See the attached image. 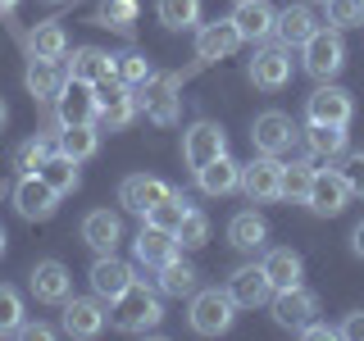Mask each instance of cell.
Listing matches in <instances>:
<instances>
[{"instance_id":"8992f818","label":"cell","mask_w":364,"mask_h":341,"mask_svg":"<svg viewBox=\"0 0 364 341\" xmlns=\"http://www.w3.org/2000/svg\"><path fill=\"white\" fill-rule=\"evenodd\" d=\"M60 191L50 187L41 173H23L18 178V187H14V210H18V219H28V223H46V219H55V210H60Z\"/></svg>"},{"instance_id":"4dcf8cb0","label":"cell","mask_w":364,"mask_h":341,"mask_svg":"<svg viewBox=\"0 0 364 341\" xmlns=\"http://www.w3.org/2000/svg\"><path fill=\"white\" fill-rule=\"evenodd\" d=\"M196 278H200V273L191 269L187 259H178V255H173L164 269H159V291H164V296H173V301H182V296L191 301V296L200 291V287H196Z\"/></svg>"},{"instance_id":"277c9868","label":"cell","mask_w":364,"mask_h":341,"mask_svg":"<svg viewBox=\"0 0 364 341\" xmlns=\"http://www.w3.org/2000/svg\"><path fill=\"white\" fill-rule=\"evenodd\" d=\"M182 77L178 73H151L141 87H136V100H141V109L151 114V123L159 128H168V123H178L182 114Z\"/></svg>"},{"instance_id":"ac0fdd59","label":"cell","mask_w":364,"mask_h":341,"mask_svg":"<svg viewBox=\"0 0 364 341\" xmlns=\"http://www.w3.org/2000/svg\"><path fill=\"white\" fill-rule=\"evenodd\" d=\"M173 196V187H168L164 178H151V173H132V178H123V187H119V205L128 214H141L146 219V210H155L159 200H168Z\"/></svg>"},{"instance_id":"8d00e7d4","label":"cell","mask_w":364,"mask_h":341,"mask_svg":"<svg viewBox=\"0 0 364 341\" xmlns=\"http://www.w3.org/2000/svg\"><path fill=\"white\" fill-rule=\"evenodd\" d=\"M187 210H191L187 196H178V191H173V196L159 200L155 210H146V227H159V232H178L182 219H187Z\"/></svg>"},{"instance_id":"4316f807","label":"cell","mask_w":364,"mask_h":341,"mask_svg":"<svg viewBox=\"0 0 364 341\" xmlns=\"http://www.w3.org/2000/svg\"><path fill=\"white\" fill-rule=\"evenodd\" d=\"M314 14H310V5H287V9H278V23H273V37H278L282 45H305L314 37Z\"/></svg>"},{"instance_id":"836d02e7","label":"cell","mask_w":364,"mask_h":341,"mask_svg":"<svg viewBox=\"0 0 364 341\" xmlns=\"http://www.w3.org/2000/svg\"><path fill=\"white\" fill-rule=\"evenodd\" d=\"M155 18L168 32H191L200 28V0H155Z\"/></svg>"},{"instance_id":"d590c367","label":"cell","mask_w":364,"mask_h":341,"mask_svg":"<svg viewBox=\"0 0 364 341\" xmlns=\"http://www.w3.org/2000/svg\"><path fill=\"white\" fill-rule=\"evenodd\" d=\"M28 50L41 55V60H64L68 55V37L60 23H37V28L28 32Z\"/></svg>"},{"instance_id":"ffe728a7","label":"cell","mask_w":364,"mask_h":341,"mask_svg":"<svg viewBox=\"0 0 364 341\" xmlns=\"http://www.w3.org/2000/svg\"><path fill=\"white\" fill-rule=\"evenodd\" d=\"M91 291L100 296V301H119L123 291L132 287V278H136V269L132 264H123V259H114V255H96V264H91Z\"/></svg>"},{"instance_id":"7dc6e473","label":"cell","mask_w":364,"mask_h":341,"mask_svg":"<svg viewBox=\"0 0 364 341\" xmlns=\"http://www.w3.org/2000/svg\"><path fill=\"white\" fill-rule=\"evenodd\" d=\"M301 337H314V341H333V337H337V328H328V323H318V318H310V323L301 328Z\"/></svg>"},{"instance_id":"d6a6232c","label":"cell","mask_w":364,"mask_h":341,"mask_svg":"<svg viewBox=\"0 0 364 341\" xmlns=\"http://www.w3.org/2000/svg\"><path fill=\"white\" fill-rule=\"evenodd\" d=\"M305 151H310V159H337V155H346V128L310 123V132H305Z\"/></svg>"},{"instance_id":"bcb514c9","label":"cell","mask_w":364,"mask_h":341,"mask_svg":"<svg viewBox=\"0 0 364 341\" xmlns=\"http://www.w3.org/2000/svg\"><path fill=\"white\" fill-rule=\"evenodd\" d=\"M341 337H350V341H364V310L346 314V323H341Z\"/></svg>"},{"instance_id":"6da1fadb","label":"cell","mask_w":364,"mask_h":341,"mask_svg":"<svg viewBox=\"0 0 364 341\" xmlns=\"http://www.w3.org/2000/svg\"><path fill=\"white\" fill-rule=\"evenodd\" d=\"M109 318L119 332H155L159 318H164V305H159V296L141 278H132V287L119 301H109Z\"/></svg>"},{"instance_id":"1f68e13d","label":"cell","mask_w":364,"mask_h":341,"mask_svg":"<svg viewBox=\"0 0 364 341\" xmlns=\"http://www.w3.org/2000/svg\"><path fill=\"white\" fill-rule=\"evenodd\" d=\"M37 173L50 182L55 191H60V196H73L77 191V182H82V173H77V159H68L64 151H50L46 155V164L37 168Z\"/></svg>"},{"instance_id":"9a60e30c","label":"cell","mask_w":364,"mask_h":341,"mask_svg":"<svg viewBox=\"0 0 364 341\" xmlns=\"http://www.w3.org/2000/svg\"><path fill=\"white\" fill-rule=\"evenodd\" d=\"M242 45V32H237L232 18H214V23H200L196 28V60L200 64H219Z\"/></svg>"},{"instance_id":"b9f144b4","label":"cell","mask_w":364,"mask_h":341,"mask_svg":"<svg viewBox=\"0 0 364 341\" xmlns=\"http://www.w3.org/2000/svg\"><path fill=\"white\" fill-rule=\"evenodd\" d=\"M328 28H364V0H328Z\"/></svg>"},{"instance_id":"60d3db41","label":"cell","mask_w":364,"mask_h":341,"mask_svg":"<svg viewBox=\"0 0 364 341\" xmlns=\"http://www.w3.org/2000/svg\"><path fill=\"white\" fill-rule=\"evenodd\" d=\"M96 23H100V28H114V32H128L136 23V0H105L100 14H96Z\"/></svg>"},{"instance_id":"8fae6325","label":"cell","mask_w":364,"mask_h":341,"mask_svg":"<svg viewBox=\"0 0 364 341\" xmlns=\"http://www.w3.org/2000/svg\"><path fill=\"white\" fill-rule=\"evenodd\" d=\"M246 77L255 82L259 91H282L291 82V50L287 45H259L255 50V60L246 64Z\"/></svg>"},{"instance_id":"3957f363","label":"cell","mask_w":364,"mask_h":341,"mask_svg":"<svg viewBox=\"0 0 364 341\" xmlns=\"http://www.w3.org/2000/svg\"><path fill=\"white\" fill-rule=\"evenodd\" d=\"M187 323H191V332H196V337H219V332H228V328L237 323L232 296L219 291V287L196 291V296H191V310H187Z\"/></svg>"},{"instance_id":"603a6c76","label":"cell","mask_w":364,"mask_h":341,"mask_svg":"<svg viewBox=\"0 0 364 341\" xmlns=\"http://www.w3.org/2000/svg\"><path fill=\"white\" fill-rule=\"evenodd\" d=\"M178 255V242H173V232H159V227H141V232L132 237V259L141 269H164L168 259Z\"/></svg>"},{"instance_id":"ee69618b","label":"cell","mask_w":364,"mask_h":341,"mask_svg":"<svg viewBox=\"0 0 364 341\" xmlns=\"http://www.w3.org/2000/svg\"><path fill=\"white\" fill-rule=\"evenodd\" d=\"M341 178H346L350 196H364V151H360V155H346V164H341Z\"/></svg>"},{"instance_id":"5bb4252c","label":"cell","mask_w":364,"mask_h":341,"mask_svg":"<svg viewBox=\"0 0 364 341\" xmlns=\"http://www.w3.org/2000/svg\"><path fill=\"white\" fill-rule=\"evenodd\" d=\"M242 191L255 205H269V200H282V159L278 155H259L242 164Z\"/></svg>"},{"instance_id":"cb8c5ba5","label":"cell","mask_w":364,"mask_h":341,"mask_svg":"<svg viewBox=\"0 0 364 341\" xmlns=\"http://www.w3.org/2000/svg\"><path fill=\"white\" fill-rule=\"evenodd\" d=\"M82 242L96 250V255H114V246L123 242V223L114 210H91L82 219Z\"/></svg>"},{"instance_id":"7c38bea8","label":"cell","mask_w":364,"mask_h":341,"mask_svg":"<svg viewBox=\"0 0 364 341\" xmlns=\"http://www.w3.org/2000/svg\"><path fill=\"white\" fill-rule=\"evenodd\" d=\"M223 291L232 296L237 310H259V305L273 301V282H269L264 264H242V269H232V273H228V287H223Z\"/></svg>"},{"instance_id":"f35d334b","label":"cell","mask_w":364,"mask_h":341,"mask_svg":"<svg viewBox=\"0 0 364 341\" xmlns=\"http://www.w3.org/2000/svg\"><path fill=\"white\" fill-rule=\"evenodd\" d=\"M173 242L182 250H200L205 242H210V219H205L200 210H187V219H182V227L173 232Z\"/></svg>"},{"instance_id":"f907efd6","label":"cell","mask_w":364,"mask_h":341,"mask_svg":"<svg viewBox=\"0 0 364 341\" xmlns=\"http://www.w3.org/2000/svg\"><path fill=\"white\" fill-rule=\"evenodd\" d=\"M5 123H9V105H5V96H0V132H5Z\"/></svg>"},{"instance_id":"ab89813d","label":"cell","mask_w":364,"mask_h":341,"mask_svg":"<svg viewBox=\"0 0 364 341\" xmlns=\"http://www.w3.org/2000/svg\"><path fill=\"white\" fill-rule=\"evenodd\" d=\"M151 73H155V68H151V60H146V55H136V50H128V55H114V77H119V82L141 87Z\"/></svg>"},{"instance_id":"52a82bcc","label":"cell","mask_w":364,"mask_h":341,"mask_svg":"<svg viewBox=\"0 0 364 341\" xmlns=\"http://www.w3.org/2000/svg\"><path fill=\"white\" fill-rule=\"evenodd\" d=\"M219 155H228V132L214 119H196L187 132H182V159H187L191 173L205 168L210 159H219Z\"/></svg>"},{"instance_id":"e575fe53","label":"cell","mask_w":364,"mask_h":341,"mask_svg":"<svg viewBox=\"0 0 364 341\" xmlns=\"http://www.w3.org/2000/svg\"><path fill=\"white\" fill-rule=\"evenodd\" d=\"M50 151H60V132H37V136H28V141L14 151V168H18V173H37Z\"/></svg>"},{"instance_id":"f546056e","label":"cell","mask_w":364,"mask_h":341,"mask_svg":"<svg viewBox=\"0 0 364 341\" xmlns=\"http://www.w3.org/2000/svg\"><path fill=\"white\" fill-rule=\"evenodd\" d=\"M264 237H269V223L259 219L255 210H242V214L228 219V242H232L237 250H259V246H264Z\"/></svg>"},{"instance_id":"7402d4cb","label":"cell","mask_w":364,"mask_h":341,"mask_svg":"<svg viewBox=\"0 0 364 341\" xmlns=\"http://www.w3.org/2000/svg\"><path fill=\"white\" fill-rule=\"evenodd\" d=\"M64 77H68V68L60 60H41V55H32V60H28V73H23V87H28V96L37 100V105H46V100L60 96Z\"/></svg>"},{"instance_id":"7a4b0ae2","label":"cell","mask_w":364,"mask_h":341,"mask_svg":"<svg viewBox=\"0 0 364 341\" xmlns=\"http://www.w3.org/2000/svg\"><path fill=\"white\" fill-rule=\"evenodd\" d=\"M301 68L314 82H333L341 68H346V41H341V32L337 28H314V37L301 45Z\"/></svg>"},{"instance_id":"4fadbf2b","label":"cell","mask_w":364,"mask_h":341,"mask_svg":"<svg viewBox=\"0 0 364 341\" xmlns=\"http://www.w3.org/2000/svg\"><path fill=\"white\" fill-rule=\"evenodd\" d=\"M305 205H310V214H318V219H333V214L346 210L350 187H346V178H341V168H314V182H310Z\"/></svg>"},{"instance_id":"484cf974","label":"cell","mask_w":364,"mask_h":341,"mask_svg":"<svg viewBox=\"0 0 364 341\" xmlns=\"http://www.w3.org/2000/svg\"><path fill=\"white\" fill-rule=\"evenodd\" d=\"M264 273H269L273 291H287V287H301V278H305V259L296 255L291 246H273L269 255H264Z\"/></svg>"},{"instance_id":"ba28073f","label":"cell","mask_w":364,"mask_h":341,"mask_svg":"<svg viewBox=\"0 0 364 341\" xmlns=\"http://www.w3.org/2000/svg\"><path fill=\"white\" fill-rule=\"evenodd\" d=\"M305 119L310 123H333V128H350L355 100H350V91H341L337 82H318L310 91V100H305Z\"/></svg>"},{"instance_id":"f6af8a7d","label":"cell","mask_w":364,"mask_h":341,"mask_svg":"<svg viewBox=\"0 0 364 341\" xmlns=\"http://www.w3.org/2000/svg\"><path fill=\"white\" fill-rule=\"evenodd\" d=\"M18 337H28V341H50V337H55V328H50V323H41V318H37V323H28V318H23V323H18Z\"/></svg>"},{"instance_id":"44dd1931","label":"cell","mask_w":364,"mask_h":341,"mask_svg":"<svg viewBox=\"0 0 364 341\" xmlns=\"http://www.w3.org/2000/svg\"><path fill=\"white\" fill-rule=\"evenodd\" d=\"M28 287H32V296H37L41 305H64L68 296H73V278H68V269L60 259H41V264L32 269Z\"/></svg>"},{"instance_id":"83f0119b","label":"cell","mask_w":364,"mask_h":341,"mask_svg":"<svg viewBox=\"0 0 364 341\" xmlns=\"http://www.w3.org/2000/svg\"><path fill=\"white\" fill-rule=\"evenodd\" d=\"M68 77H82V82H105V77H114V55L100 50V45H77L73 60H68Z\"/></svg>"},{"instance_id":"d4e9b609","label":"cell","mask_w":364,"mask_h":341,"mask_svg":"<svg viewBox=\"0 0 364 341\" xmlns=\"http://www.w3.org/2000/svg\"><path fill=\"white\" fill-rule=\"evenodd\" d=\"M196 182H200L205 196H232V191L242 187V164L228 159V155H219V159H210L205 168H196Z\"/></svg>"},{"instance_id":"e0dca14e","label":"cell","mask_w":364,"mask_h":341,"mask_svg":"<svg viewBox=\"0 0 364 341\" xmlns=\"http://www.w3.org/2000/svg\"><path fill=\"white\" fill-rule=\"evenodd\" d=\"M105 328V301L100 296H68L64 301V332L87 341V337H100Z\"/></svg>"},{"instance_id":"9c48e42d","label":"cell","mask_w":364,"mask_h":341,"mask_svg":"<svg viewBox=\"0 0 364 341\" xmlns=\"http://www.w3.org/2000/svg\"><path fill=\"white\" fill-rule=\"evenodd\" d=\"M55 119L64 123H96L100 119V100H96V87L82 82V77H64L60 96H55Z\"/></svg>"},{"instance_id":"5b68a950","label":"cell","mask_w":364,"mask_h":341,"mask_svg":"<svg viewBox=\"0 0 364 341\" xmlns=\"http://www.w3.org/2000/svg\"><path fill=\"white\" fill-rule=\"evenodd\" d=\"M96 100H100V128H105V132H123V128L136 119V114H141L136 87L119 82V77H105V82H96Z\"/></svg>"},{"instance_id":"2e32d148","label":"cell","mask_w":364,"mask_h":341,"mask_svg":"<svg viewBox=\"0 0 364 341\" xmlns=\"http://www.w3.org/2000/svg\"><path fill=\"white\" fill-rule=\"evenodd\" d=\"M273 323L278 328H287V332H301L305 323L318 314V301H314V291H305V287H287V291H273Z\"/></svg>"},{"instance_id":"30bf717a","label":"cell","mask_w":364,"mask_h":341,"mask_svg":"<svg viewBox=\"0 0 364 341\" xmlns=\"http://www.w3.org/2000/svg\"><path fill=\"white\" fill-rule=\"evenodd\" d=\"M291 141H296V123H291V114H282V109H264V114H255V123H250V146H255L259 155H287V151H291Z\"/></svg>"},{"instance_id":"7bdbcfd3","label":"cell","mask_w":364,"mask_h":341,"mask_svg":"<svg viewBox=\"0 0 364 341\" xmlns=\"http://www.w3.org/2000/svg\"><path fill=\"white\" fill-rule=\"evenodd\" d=\"M23 323V296L14 287H0V337H14Z\"/></svg>"},{"instance_id":"c3c4849f","label":"cell","mask_w":364,"mask_h":341,"mask_svg":"<svg viewBox=\"0 0 364 341\" xmlns=\"http://www.w3.org/2000/svg\"><path fill=\"white\" fill-rule=\"evenodd\" d=\"M350 250L364 259V223H355V232H350Z\"/></svg>"},{"instance_id":"816d5d0a","label":"cell","mask_w":364,"mask_h":341,"mask_svg":"<svg viewBox=\"0 0 364 341\" xmlns=\"http://www.w3.org/2000/svg\"><path fill=\"white\" fill-rule=\"evenodd\" d=\"M5 246H9V237H5V227H0V255H5Z\"/></svg>"},{"instance_id":"f5cc1de1","label":"cell","mask_w":364,"mask_h":341,"mask_svg":"<svg viewBox=\"0 0 364 341\" xmlns=\"http://www.w3.org/2000/svg\"><path fill=\"white\" fill-rule=\"evenodd\" d=\"M323 5H328V0H323Z\"/></svg>"},{"instance_id":"d6986e66","label":"cell","mask_w":364,"mask_h":341,"mask_svg":"<svg viewBox=\"0 0 364 341\" xmlns=\"http://www.w3.org/2000/svg\"><path fill=\"white\" fill-rule=\"evenodd\" d=\"M228 18L237 23L242 41L259 45V41H269V37H273V23H278V9H273L269 0H237V5H232V14H228Z\"/></svg>"},{"instance_id":"681fc988","label":"cell","mask_w":364,"mask_h":341,"mask_svg":"<svg viewBox=\"0 0 364 341\" xmlns=\"http://www.w3.org/2000/svg\"><path fill=\"white\" fill-rule=\"evenodd\" d=\"M14 9H18V0H0V14H5V18L14 14Z\"/></svg>"},{"instance_id":"74e56055","label":"cell","mask_w":364,"mask_h":341,"mask_svg":"<svg viewBox=\"0 0 364 341\" xmlns=\"http://www.w3.org/2000/svg\"><path fill=\"white\" fill-rule=\"evenodd\" d=\"M310 182H314V164H310V159H291V164H282V200H301L305 205Z\"/></svg>"},{"instance_id":"f1b7e54d","label":"cell","mask_w":364,"mask_h":341,"mask_svg":"<svg viewBox=\"0 0 364 341\" xmlns=\"http://www.w3.org/2000/svg\"><path fill=\"white\" fill-rule=\"evenodd\" d=\"M60 151L68 159H77V164H87V159L100 151V128L96 123H64L60 128Z\"/></svg>"}]
</instances>
